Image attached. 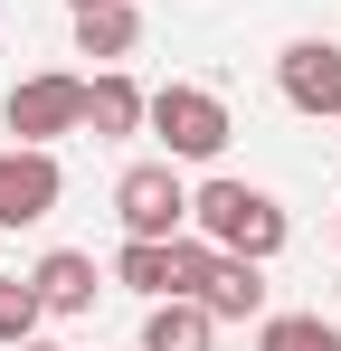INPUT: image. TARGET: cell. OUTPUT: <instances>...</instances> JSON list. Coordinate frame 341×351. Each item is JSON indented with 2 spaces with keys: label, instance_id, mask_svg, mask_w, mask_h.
Wrapping results in <instances>:
<instances>
[{
  "label": "cell",
  "instance_id": "6",
  "mask_svg": "<svg viewBox=\"0 0 341 351\" xmlns=\"http://www.w3.org/2000/svg\"><path fill=\"white\" fill-rule=\"evenodd\" d=\"M275 86H284L294 114L332 123V114H341V38H294V48L275 58Z\"/></svg>",
  "mask_w": 341,
  "mask_h": 351
},
{
  "label": "cell",
  "instance_id": "12",
  "mask_svg": "<svg viewBox=\"0 0 341 351\" xmlns=\"http://www.w3.org/2000/svg\"><path fill=\"white\" fill-rule=\"evenodd\" d=\"M114 285H123V294H142V304H162V294H170V237H123Z\"/></svg>",
  "mask_w": 341,
  "mask_h": 351
},
{
  "label": "cell",
  "instance_id": "3",
  "mask_svg": "<svg viewBox=\"0 0 341 351\" xmlns=\"http://www.w3.org/2000/svg\"><path fill=\"white\" fill-rule=\"evenodd\" d=\"M114 219H123V237H180L190 228V180H180V162H133V171L114 180Z\"/></svg>",
  "mask_w": 341,
  "mask_h": 351
},
{
  "label": "cell",
  "instance_id": "11",
  "mask_svg": "<svg viewBox=\"0 0 341 351\" xmlns=\"http://www.w3.org/2000/svg\"><path fill=\"white\" fill-rule=\"evenodd\" d=\"M133 38H142V10H133V0H105V10H86V19H76V48H86V58H133Z\"/></svg>",
  "mask_w": 341,
  "mask_h": 351
},
{
  "label": "cell",
  "instance_id": "19",
  "mask_svg": "<svg viewBox=\"0 0 341 351\" xmlns=\"http://www.w3.org/2000/svg\"><path fill=\"white\" fill-rule=\"evenodd\" d=\"M332 123H341V114H332Z\"/></svg>",
  "mask_w": 341,
  "mask_h": 351
},
{
  "label": "cell",
  "instance_id": "5",
  "mask_svg": "<svg viewBox=\"0 0 341 351\" xmlns=\"http://www.w3.org/2000/svg\"><path fill=\"white\" fill-rule=\"evenodd\" d=\"M57 199H66L57 152L48 143H10V152H0V228H38Z\"/></svg>",
  "mask_w": 341,
  "mask_h": 351
},
{
  "label": "cell",
  "instance_id": "15",
  "mask_svg": "<svg viewBox=\"0 0 341 351\" xmlns=\"http://www.w3.org/2000/svg\"><path fill=\"white\" fill-rule=\"evenodd\" d=\"M209 256H218V247H209V237H170V294H199V276H209Z\"/></svg>",
  "mask_w": 341,
  "mask_h": 351
},
{
  "label": "cell",
  "instance_id": "14",
  "mask_svg": "<svg viewBox=\"0 0 341 351\" xmlns=\"http://www.w3.org/2000/svg\"><path fill=\"white\" fill-rule=\"evenodd\" d=\"M48 323V304H38V285L29 276H0V351H19L29 332Z\"/></svg>",
  "mask_w": 341,
  "mask_h": 351
},
{
  "label": "cell",
  "instance_id": "1",
  "mask_svg": "<svg viewBox=\"0 0 341 351\" xmlns=\"http://www.w3.org/2000/svg\"><path fill=\"white\" fill-rule=\"evenodd\" d=\"M190 228L209 237V247H227V256H284V209H275V190H256V180H199L190 190Z\"/></svg>",
  "mask_w": 341,
  "mask_h": 351
},
{
  "label": "cell",
  "instance_id": "8",
  "mask_svg": "<svg viewBox=\"0 0 341 351\" xmlns=\"http://www.w3.org/2000/svg\"><path fill=\"white\" fill-rule=\"evenodd\" d=\"M199 304L218 313V323H266V266L256 256H209V276H199Z\"/></svg>",
  "mask_w": 341,
  "mask_h": 351
},
{
  "label": "cell",
  "instance_id": "13",
  "mask_svg": "<svg viewBox=\"0 0 341 351\" xmlns=\"http://www.w3.org/2000/svg\"><path fill=\"white\" fill-rule=\"evenodd\" d=\"M256 351H341V323H323V313H266Z\"/></svg>",
  "mask_w": 341,
  "mask_h": 351
},
{
  "label": "cell",
  "instance_id": "10",
  "mask_svg": "<svg viewBox=\"0 0 341 351\" xmlns=\"http://www.w3.org/2000/svg\"><path fill=\"white\" fill-rule=\"evenodd\" d=\"M142 86L123 76V66H105V76H86V133L95 143H123V133H142Z\"/></svg>",
  "mask_w": 341,
  "mask_h": 351
},
{
  "label": "cell",
  "instance_id": "18",
  "mask_svg": "<svg viewBox=\"0 0 341 351\" xmlns=\"http://www.w3.org/2000/svg\"><path fill=\"white\" fill-rule=\"evenodd\" d=\"M332 237H341V219H332Z\"/></svg>",
  "mask_w": 341,
  "mask_h": 351
},
{
  "label": "cell",
  "instance_id": "7",
  "mask_svg": "<svg viewBox=\"0 0 341 351\" xmlns=\"http://www.w3.org/2000/svg\"><path fill=\"white\" fill-rule=\"evenodd\" d=\"M29 285H38V304H48L57 323H76V313H95V294H105V266H95L86 247H48V256L29 266Z\"/></svg>",
  "mask_w": 341,
  "mask_h": 351
},
{
  "label": "cell",
  "instance_id": "16",
  "mask_svg": "<svg viewBox=\"0 0 341 351\" xmlns=\"http://www.w3.org/2000/svg\"><path fill=\"white\" fill-rule=\"evenodd\" d=\"M19 351H66V342H48V332H29V342H19Z\"/></svg>",
  "mask_w": 341,
  "mask_h": 351
},
{
  "label": "cell",
  "instance_id": "2",
  "mask_svg": "<svg viewBox=\"0 0 341 351\" xmlns=\"http://www.w3.org/2000/svg\"><path fill=\"white\" fill-rule=\"evenodd\" d=\"M142 133H162V162H218L237 123H227V105L209 86H162L142 105Z\"/></svg>",
  "mask_w": 341,
  "mask_h": 351
},
{
  "label": "cell",
  "instance_id": "4",
  "mask_svg": "<svg viewBox=\"0 0 341 351\" xmlns=\"http://www.w3.org/2000/svg\"><path fill=\"white\" fill-rule=\"evenodd\" d=\"M0 123L19 143H57V133H86V76H19Z\"/></svg>",
  "mask_w": 341,
  "mask_h": 351
},
{
  "label": "cell",
  "instance_id": "9",
  "mask_svg": "<svg viewBox=\"0 0 341 351\" xmlns=\"http://www.w3.org/2000/svg\"><path fill=\"white\" fill-rule=\"evenodd\" d=\"M218 342V313L199 304V294H162L152 313H142V342L133 351H209Z\"/></svg>",
  "mask_w": 341,
  "mask_h": 351
},
{
  "label": "cell",
  "instance_id": "17",
  "mask_svg": "<svg viewBox=\"0 0 341 351\" xmlns=\"http://www.w3.org/2000/svg\"><path fill=\"white\" fill-rule=\"evenodd\" d=\"M66 10H76V19H86V10H105V0H66Z\"/></svg>",
  "mask_w": 341,
  "mask_h": 351
}]
</instances>
